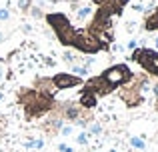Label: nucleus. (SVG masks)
I'll return each mask as SVG.
<instances>
[{
    "instance_id": "nucleus-1",
    "label": "nucleus",
    "mask_w": 158,
    "mask_h": 152,
    "mask_svg": "<svg viewBox=\"0 0 158 152\" xmlns=\"http://www.w3.org/2000/svg\"><path fill=\"white\" fill-rule=\"evenodd\" d=\"M46 22L52 26V30L56 32V38L60 40L62 46H70L72 48L74 40H76L78 28L72 26V22L68 20V16L62 14V12H52V14L46 16Z\"/></svg>"
},
{
    "instance_id": "nucleus-2",
    "label": "nucleus",
    "mask_w": 158,
    "mask_h": 152,
    "mask_svg": "<svg viewBox=\"0 0 158 152\" xmlns=\"http://www.w3.org/2000/svg\"><path fill=\"white\" fill-rule=\"evenodd\" d=\"M20 100H22L24 108H26L28 116H38L44 114L52 108V94L50 92H36V90H24L20 94Z\"/></svg>"
},
{
    "instance_id": "nucleus-3",
    "label": "nucleus",
    "mask_w": 158,
    "mask_h": 152,
    "mask_svg": "<svg viewBox=\"0 0 158 152\" xmlns=\"http://www.w3.org/2000/svg\"><path fill=\"white\" fill-rule=\"evenodd\" d=\"M132 78H134V76H132L130 68H128L126 64H114V66L106 68V70L100 74V80L104 82V86H106L108 94H110L112 90H116L118 86L130 84Z\"/></svg>"
},
{
    "instance_id": "nucleus-4",
    "label": "nucleus",
    "mask_w": 158,
    "mask_h": 152,
    "mask_svg": "<svg viewBox=\"0 0 158 152\" xmlns=\"http://www.w3.org/2000/svg\"><path fill=\"white\" fill-rule=\"evenodd\" d=\"M132 60H134L136 64H140L148 74L158 76V52L156 50L138 46L136 50H132Z\"/></svg>"
},
{
    "instance_id": "nucleus-5",
    "label": "nucleus",
    "mask_w": 158,
    "mask_h": 152,
    "mask_svg": "<svg viewBox=\"0 0 158 152\" xmlns=\"http://www.w3.org/2000/svg\"><path fill=\"white\" fill-rule=\"evenodd\" d=\"M52 86L58 90H66V88H74V86H80L82 84V78L80 76H74V74H68V72H60V74L52 76L50 78Z\"/></svg>"
},
{
    "instance_id": "nucleus-6",
    "label": "nucleus",
    "mask_w": 158,
    "mask_h": 152,
    "mask_svg": "<svg viewBox=\"0 0 158 152\" xmlns=\"http://www.w3.org/2000/svg\"><path fill=\"white\" fill-rule=\"evenodd\" d=\"M96 102H98V96L94 92H90V90H86V88L80 92V102H78V106H80V108L92 110L94 106H96Z\"/></svg>"
},
{
    "instance_id": "nucleus-7",
    "label": "nucleus",
    "mask_w": 158,
    "mask_h": 152,
    "mask_svg": "<svg viewBox=\"0 0 158 152\" xmlns=\"http://www.w3.org/2000/svg\"><path fill=\"white\" fill-rule=\"evenodd\" d=\"M62 108H64L62 110V118H66V120H70V122H76L82 114L80 106H76V104H64Z\"/></svg>"
},
{
    "instance_id": "nucleus-8",
    "label": "nucleus",
    "mask_w": 158,
    "mask_h": 152,
    "mask_svg": "<svg viewBox=\"0 0 158 152\" xmlns=\"http://www.w3.org/2000/svg\"><path fill=\"white\" fill-rule=\"evenodd\" d=\"M130 146L136 148V150H144L146 148V142H144V138H140V136H132L130 138Z\"/></svg>"
},
{
    "instance_id": "nucleus-9",
    "label": "nucleus",
    "mask_w": 158,
    "mask_h": 152,
    "mask_svg": "<svg viewBox=\"0 0 158 152\" xmlns=\"http://www.w3.org/2000/svg\"><path fill=\"white\" fill-rule=\"evenodd\" d=\"M90 14H92V6H84L76 12V20H86Z\"/></svg>"
},
{
    "instance_id": "nucleus-10",
    "label": "nucleus",
    "mask_w": 158,
    "mask_h": 152,
    "mask_svg": "<svg viewBox=\"0 0 158 152\" xmlns=\"http://www.w3.org/2000/svg\"><path fill=\"white\" fill-rule=\"evenodd\" d=\"M88 72H90V70H86L82 64H78V62L72 64V74H74V76H86Z\"/></svg>"
},
{
    "instance_id": "nucleus-11",
    "label": "nucleus",
    "mask_w": 158,
    "mask_h": 152,
    "mask_svg": "<svg viewBox=\"0 0 158 152\" xmlns=\"http://www.w3.org/2000/svg\"><path fill=\"white\" fill-rule=\"evenodd\" d=\"M32 8V0H18V10L20 12H28Z\"/></svg>"
},
{
    "instance_id": "nucleus-12",
    "label": "nucleus",
    "mask_w": 158,
    "mask_h": 152,
    "mask_svg": "<svg viewBox=\"0 0 158 152\" xmlns=\"http://www.w3.org/2000/svg\"><path fill=\"white\" fill-rule=\"evenodd\" d=\"M28 14H30L32 16V18H42V10H40V6H32L30 8V10H28Z\"/></svg>"
},
{
    "instance_id": "nucleus-13",
    "label": "nucleus",
    "mask_w": 158,
    "mask_h": 152,
    "mask_svg": "<svg viewBox=\"0 0 158 152\" xmlns=\"http://www.w3.org/2000/svg\"><path fill=\"white\" fill-rule=\"evenodd\" d=\"M58 132H60L62 136H70V134L74 132V128H72V124H62V128L58 130Z\"/></svg>"
},
{
    "instance_id": "nucleus-14",
    "label": "nucleus",
    "mask_w": 158,
    "mask_h": 152,
    "mask_svg": "<svg viewBox=\"0 0 158 152\" xmlns=\"http://www.w3.org/2000/svg\"><path fill=\"white\" fill-rule=\"evenodd\" d=\"M76 144H80V146H86V144H88V132L78 134V136H76Z\"/></svg>"
},
{
    "instance_id": "nucleus-15",
    "label": "nucleus",
    "mask_w": 158,
    "mask_h": 152,
    "mask_svg": "<svg viewBox=\"0 0 158 152\" xmlns=\"http://www.w3.org/2000/svg\"><path fill=\"white\" fill-rule=\"evenodd\" d=\"M100 132H102V126H100V124H92V126L88 128V136H98Z\"/></svg>"
},
{
    "instance_id": "nucleus-16",
    "label": "nucleus",
    "mask_w": 158,
    "mask_h": 152,
    "mask_svg": "<svg viewBox=\"0 0 158 152\" xmlns=\"http://www.w3.org/2000/svg\"><path fill=\"white\" fill-rule=\"evenodd\" d=\"M10 20V10L8 8H0V22H6Z\"/></svg>"
},
{
    "instance_id": "nucleus-17",
    "label": "nucleus",
    "mask_w": 158,
    "mask_h": 152,
    "mask_svg": "<svg viewBox=\"0 0 158 152\" xmlns=\"http://www.w3.org/2000/svg\"><path fill=\"white\" fill-rule=\"evenodd\" d=\"M94 64V56H90V54H86V58H84V64L82 66L86 68V70H90V66Z\"/></svg>"
},
{
    "instance_id": "nucleus-18",
    "label": "nucleus",
    "mask_w": 158,
    "mask_h": 152,
    "mask_svg": "<svg viewBox=\"0 0 158 152\" xmlns=\"http://www.w3.org/2000/svg\"><path fill=\"white\" fill-rule=\"evenodd\" d=\"M62 60H66L68 64H76V62H74L76 58H74V54H72V52H64V54H62Z\"/></svg>"
},
{
    "instance_id": "nucleus-19",
    "label": "nucleus",
    "mask_w": 158,
    "mask_h": 152,
    "mask_svg": "<svg viewBox=\"0 0 158 152\" xmlns=\"http://www.w3.org/2000/svg\"><path fill=\"white\" fill-rule=\"evenodd\" d=\"M124 48H126V50H136V48H138V40H134V38L128 40V44Z\"/></svg>"
},
{
    "instance_id": "nucleus-20",
    "label": "nucleus",
    "mask_w": 158,
    "mask_h": 152,
    "mask_svg": "<svg viewBox=\"0 0 158 152\" xmlns=\"http://www.w3.org/2000/svg\"><path fill=\"white\" fill-rule=\"evenodd\" d=\"M58 150H60V152H74L68 144H64V142H60V144H58Z\"/></svg>"
},
{
    "instance_id": "nucleus-21",
    "label": "nucleus",
    "mask_w": 158,
    "mask_h": 152,
    "mask_svg": "<svg viewBox=\"0 0 158 152\" xmlns=\"http://www.w3.org/2000/svg\"><path fill=\"white\" fill-rule=\"evenodd\" d=\"M6 40H8V34H6L4 30H0V44H2V42H6Z\"/></svg>"
},
{
    "instance_id": "nucleus-22",
    "label": "nucleus",
    "mask_w": 158,
    "mask_h": 152,
    "mask_svg": "<svg viewBox=\"0 0 158 152\" xmlns=\"http://www.w3.org/2000/svg\"><path fill=\"white\" fill-rule=\"evenodd\" d=\"M42 146H44V140H42V138L34 140V148H42Z\"/></svg>"
},
{
    "instance_id": "nucleus-23",
    "label": "nucleus",
    "mask_w": 158,
    "mask_h": 152,
    "mask_svg": "<svg viewBox=\"0 0 158 152\" xmlns=\"http://www.w3.org/2000/svg\"><path fill=\"white\" fill-rule=\"evenodd\" d=\"M44 62H46V66H54V64H56V62L50 58V56H46V58H44Z\"/></svg>"
},
{
    "instance_id": "nucleus-24",
    "label": "nucleus",
    "mask_w": 158,
    "mask_h": 152,
    "mask_svg": "<svg viewBox=\"0 0 158 152\" xmlns=\"http://www.w3.org/2000/svg\"><path fill=\"white\" fill-rule=\"evenodd\" d=\"M152 92H154V96H156V100H158V82L152 86Z\"/></svg>"
},
{
    "instance_id": "nucleus-25",
    "label": "nucleus",
    "mask_w": 158,
    "mask_h": 152,
    "mask_svg": "<svg viewBox=\"0 0 158 152\" xmlns=\"http://www.w3.org/2000/svg\"><path fill=\"white\" fill-rule=\"evenodd\" d=\"M22 30H24V32H30V30H32V26H30V24H24Z\"/></svg>"
},
{
    "instance_id": "nucleus-26",
    "label": "nucleus",
    "mask_w": 158,
    "mask_h": 152,
    "mask_svg": "<svg viewBox=\"0 0 158 152\" xmlns=\"http://www.w3.org/2000/svg\"><path fill=\"white\" fill-rule=\"evenodd\" d=\"M26 148H34V140H28L26 142Z\"/></svg>"
},
{
    "instance_id": "nucleus-27",
    "label": "nucleus",
    "mask_w": 158,
    "mask_h": 152,
    "mask_svg": "<svg viewBox=\"0 0 158 152\" xmlns=\"http://www.w3.org/2000/svg\"><path fill=\"white\" fill-rule=\"evenodd\" d=\"M2 78H4V68L0 66V80H2Z\"/></svg>"
},
{
    "instance_id": "nucleus-28",
    "label": "nucleus",
    "mask_w": 158,
    "mask_h": 152,
    "mask_svg": "<svg viewBox=\"0 0 158 152\" xmlns=\"http://www.w3.org/2000/svg\"><path fill=\"white\" fill-rule=\"evenodd\" d=\"M154 44H156V46H158V36H156V40H154Z\"/></svg>"
},
{
    "instance_id": "nucleus-29",
    "label": "nucleus",
    "mask_w": 158,
    "mask_h": 152,
    "mask_svg": "<svg viewBox=\"0 0 158 152\" xmlns=\"http://www.w3.org/2000/svg\"><path fill=\"white\" fill-rule=\"evenodd\" d=\"M2 98H4V94H2V92H0V100H2Z\"/></svg>"
},
{
    "instance_id": "nucleus-30",
    "label": "nucleus",
    "mask_w": 158,
    "mask_h": 152,
    "mask_svg": "<svg viewBox=\"0 0 158 152\" xmlns=\"http://www.w3.org/2000/svg\"><path fill=\"white\" fill-rule=\"evenodd\" d=\"M110 152H118V150H110Z\"/></svg>"
}]
</instances>
